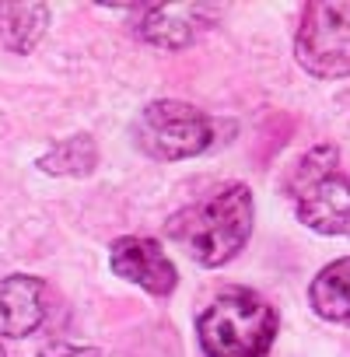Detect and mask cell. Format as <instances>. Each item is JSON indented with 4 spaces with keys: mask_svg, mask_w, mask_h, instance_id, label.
<instances>
[{
    "mask_svg": "<svg viewBox=\"0 0 350 357\" xmlns=\"http://www.w3.org/2000/svg\"><path fill=\"white\" fill-rule=\"evenodd\" d=\"M39 165L46 172H56V175H84L95 165V144L88 137H70L56 151H50Z\"/></svg>",
    "mask_w": 350,
    "mask_h": 357,
    "instance_id": "obj_11",
    "label": "cell"
},
{
    "mask_svg": "<svg viewBox=\"0 0 350 357\" xmlns=\"http://www.w3.org/2000/svg\"><path fill=\"white\" fill-rule=\"evenodd\" d=\"M0 357H8V354H4V347H0Z\"/></svg>",
    "mask_w": 350,
    "mask_h": 357,
    "instance_id": "obj_13",
    "label": "cell"
},
{
    "mask_svg": "<svg viewBox=\"0 0 350 357\" xmlns=\"http://www.w3.org/2000/svg\"><path fill=\"white\" fill-rule=\"evenodd\" d=\"M308 301H312V308H315L322 319L350 326V256L329 263V266L312 280Z\"/></svg>",
    "mask_w": 350,
    "mask_h": 357,
    "instance_id": "obj_9",
    "label": "cell"
},
{
    "mask_svg": "<svg viewBox=\"0 0 350 357\" xmlns=\"http://www.w3.org/2000/svg\"><path fill=\"white\" fill-rule=\"evenodd\" d=\"M287 193L301 225L319 235L350 238V175H343L333 147H315L294 165Z\"/></svg>",
    "mask_w": 350,
    "mask_h": 357,
    "instance_id": "obj_3",
    "label": "cell"
},
{
    "mask_svg": "<svg viewBox=\"0 0 350 357\" xmlns=\"http://www.w3.org/2000/svg\"><path fill=\"white\" fill-rule=\"evenodd\" d=\"M50 25L46 4H0V43L15 53H29Z\"/></svg>",
    "mask_w": 350,
    "mask_h": 357,
    "instance_id": "obj_10",
    "label": "cell"
},
{
    "mask_svg": "<svg viewBox=\"0 0 350 357\" xmlns=\"http://www.w3.org/2000/svg\"><path fill=\"white\" fill-rule=\"evenodd\" d=\"M218 11L207 4H158L144 11L140 36L165 50H183L204 32V18H214Z\"/></svg>",
    "mask_w": 350,
    "mask_h": 357,
    "instance_id": "obj_8",
    "label": "cell"
},
{
    "mask_svg": "<svg viewBox=\"0 0 350 357\" xmlns=\"http://www.w3.org/2000/svg\"><path fill=\"white\" fill-rule=\"evenodd\" d=\"M214 140L211 119L186 102H151L137 119V144L158 161L193 158Z\"/></svg>",
    "mask_w": 350,
    "mask_h": 357,
    "instance_id": "obj_4",
    "label": "cell"
},
{
    "mask_svg": "<svg viewBox=\"0 0 350 357\" xmlns=\"http://www.w3.org/2000/svg\"><path fill=\"white\" fill-rule=\"evenodd\" d=\"M50 312V291L39 277L11 273L0 280V333L4 336H29L43 326Z\"/></svg>",
    "mask_w": 350,
    "mask_h": 357,
    "instance_id": "obj_7",
    "label": "cell"
},
{
    "mask_svg": "<svg viewBox=\"0 0 350 357\" xmlns=\"http://www.w3.org/2000/svg\"><path fill=\"white\" fill-rule=\"evenodd\" d=\"M39 357H98V350L95 347H67V343H60V347L43 350Z\"/></svg>",
    "mask_w": 350,
    "mask_h": 357,
    "instance_id": "obj_12",
    "label": "cell"
},
{
    "mask_svg": "<svg viewBox=\"0 0 350 357\" xmlns=\"http://www.w3.org/2000/svg\"><path fill=\"white\" fill-rule=\"evenodd\" d=\"M109 266H112L116 277H123V280H130V284H137L151 294H172L175 291V266L154 238L126 235V238L112 242Z\"/></svg>",
    "mask_w": 350,
    "mask_h": 357,
    "instance_id": "obj_6",
    "label": "cell"
},
{
    "mask_svg": "<svg viewBox=\"0 0 350 357\" xmlns=\"http://www.w3.org/2000/svg\"><path fill=\"white\" fill-rule=\"evenodd\" d=\"M207 357H266L277 336V312L252 291H225L197 322Z\"/></svg>",
    "mask_w": 350,
    "mask_h": 357,
    "instance_id": "obj_2",
    "label": "cell"
},
{
    "mask_svg": "<svg viewBox=\"0 0 350 357\" xmlns=\"http://www.w3.org/2000/svg\"><path fill=\"white\" fill-rule=\"evenodd\" d=\"M298 63L315 77L350 74V4H308L294 43Z\"/></svg>",
    "mask_w": 350,
    "mask_h": 357,
    "instance_id": "obj_5",
    "label": "cell"
},
{
    "mask_svg": "<svg viewBox=\"0 0 350 357\" xmlns=\"http://www.w3.org/2000/svg\"><path fill=\"white\" fill-rule=\"evenodd\" d=\"M252 231V193L245 186H228L200 207L175 214L168 235L186 245V252L204 266H225L235 259Z\"/></svg>",
    "mask_w": 350,
    "mask_h": 357,
    "instance_id": "obj_1",
    "label": "cell"
}]
</instances>
